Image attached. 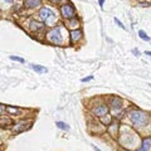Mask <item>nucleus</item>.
<instances>
[{
  "label": "nucleus",
  "mask_w": 151,
  "mask_h": 151,
  "mask_svg": "<svg viewBox=\"0 0 151 151\" xmlns=\"http://www.w3.org/2000/svg\"><path fill=\"white\" fill-rule=\"evenodd\" d=\"M150 147H151V139H145L141 147L137 151H150Z\"/></svg>",
  "instance_id": "10"
},
{
  "label": "nucleus",
  "mask_w": 151,
  "mask_h": 151,
  "mask_svg": "<svg viewBox=\"0 0 151 151\" xmlns=\"http://www.w3.org/2000/svg\"><path fill=\"white\" fill-rule=\"evenodd\" d=\"M69 37H70V43L74 44V43H77L79 39H82V32L79 29H73V30H70Z\"/></svg>",
  "instance_id": "7"
},
{
  "label": "nucleus",
  "mask_w": 151,
  "mask_h": 151,
  "mask_svg": "<svg viewBox=\"0 0 151 151\" xmlns=\"http://www.w3.org/2000/svg\"><path fill=\"white\" fill-rule=\"evenodd\" d=\"M39 15L45 22L47 25H53V23L55 22L54 13L52 12L50 9H48V8H42L40 10H39Z\"/></svg>",
  "instance_id": "4"
},
{
  "label": "nucleus",
  "mask_w": 151,
  "mask_h": 151,
  "mask_svg": "<svg viewBox=\"0 0 151 151\" xmlns=\"http://www.w3.org/2000/svg\"><path fill=\"white\" fill-rule=\"evenodd\" d=\"M6 112L9 113V115H12V116H18L19 113H20V110L19 108H17V107H12V106H8L6 108Z\"/></svg>",
  "instance_id": "14"
},
{
  "label": "nucleus",
  "mask_w": 151,
  "mask_h": 151,
  "mask_svg": "<svg viewBox=\"0 0 151 151\" xmlns=\"http://www.w3.org/2000/svg\"><path fill=\"white\" fill-rule=\"evenodd\" d=\"M110 107H111V110L113 111H120L121 110V107H122V101H121V98L120 97H116V96H113L110 98Z\"/></svg>",
  "instance_id": "5"
},
{
  "label": "nucleus",
  "mask_w": 151,
  "mask_h": 151,
  "mask_svg": "<svg viewBox=\"0 0 151 151\" xmlns=\"http://www.w3.org/2000/svg\"><path fill=\"white\" fill-rule=\"evenodd\" d=\"M92 112H93V115H96L97 117H102V116L107 115L108 107L106 105H100V106H97L96 108H93Z\"/></svg>",
  "instance_id": "6"
},
{
  "label": "nucleus",
  "mask_w": 151,
  "mask_h": 151,
  "mask_svg": "<svg viewBox=\"0 0 151 151\" xmlns=\"http://www.w3.org/2000/svg\"><path fill=\"white\" fill-rule=\"evenodd\" d=\"M92 78H93V76H89V77H87V78H83L82 82H88V81H91Z\"/></svg>",
  "instance_id": "21"
},
{
  "label": "nucleus",
  "mask_w": 151,
  "mask_h": 151,
  "mask_svg": "<svg viewBox=\"0 0 151 151\" xmlns=\"http://www.w3.org/2000/svg\"><path fill=\"white\" fill-rule=\"evenodd\" d=\"M10 59H12V60H17V62H20V63H24V62H25V60L23 59V58H19V57H14V55L10 57Z\"/></svg>",
  "instance_id": "18"
},
{
  "label": "nucleus",
  "mask_w": 151,
  "mask_h": 151,
  "mask_svg": "<svg viewBox=\"0 0 151 151\" xmlns=\"http://www.w3.org/2000/svg\"><path fill=\"white\" fill-rule=\"evenodd\" d=\"M48 1H50V3H53V4H60L63 1V0H48Z\"/></svg>",
  "instance_id": "20"
},
{
  "label": "nucleus",
  "mask_w": 151,
  "mask_h": 151,
  "mask_svg": "<svg viewBox=\"0 0 151 151\" xmlns=\"http://www.w3.org/2000/svg\"><path fill=\"white\" fill-rule=\"evenodd\" d=\"M92 146H93V150H94V151H101V150L98 149V147H96V146H94V145H92Z\"/></svg>",
  "instance_id": "23"
},
{
  "label": "nucleus",
  "mask_w": 151,
  "mask_h": 151,
  "mask_svg": "<svg viewBox=\"0 0 151 151\" xmlns=\"http://www.w3.org/2000/svg\"><path fill=\"white\" fill-rule=\"evenodd\" d=\"M55 126L58 127V129H60V130H65V131L69 130V126H68L67 124H64V122H60V121L55 122Z\"/></svg>",
  "instance_id": "16"
},
{
  "label": "nucleus",
  "mask_w": 151,
  "mask_h": 151,
  "mask_svg": "<svg viewBox=\"0 0 151 151\" xmlns=\"http://www.w3.org/2000/svg\"><path fill=\"white\" fill-rule=\"evenodd\" d=\"M129 119L132 122V125L137 129H141V127H145L146 124H147L149 116L147 113H145L144 111L141 110H132L129 113Z\"/></svg>",
  "instance_id": "1"
},
{
  "label": "nucleus",
  "mask_w": 151,
  "mask_h": 151,
  "mask_svg": "<svg viewBox=\"0 0 151 151\" xmlns=\"http://www.w3.org/2000/svg\"><path fill=\"white\" fill-rule=\"evenodd\" d=\"M30 68L33 70H35L37 73H47V72H48V69H47L45 67H43V65H39V64H30Z\"/></svg>",
  "instance_id": "12"
},
{
  "label": "nucleus",
  "mask_w": 151,
  "mask_h": 151,
  "mask_svg": "<svg viewBox=\"0 0 151 151\" xmlns=\"http://www.w3.org/2000/svg\"><path fill=\"white\" fill-rule=\"evenodd\" d=\"M101 119V122L103 125H106V126H110L111 124H112V117L110 116V115H105V116H102V117H100Z\"/></svg>",
  "instance_id": "15"
},
{
  "label": "nucleus",
  "mask_w": 151,
  "mask_h": 151,
  "mask_svg": "<svg viewBox=\"0 0 151 151\" xmlns=\"http://www.w3.org/2000/svg\"><path fill=\"white\" fill-rule=\"evenodd\" d=\"M5 1H6V3H12V1H13V0H5Z\"/></svg>",
  "instance_id": "25"
},
{
  "label": "nucleus",
  "mask_w": 151,
  "mask_h": 151,
  "mask_svg": "<svg viewBox=\"0 0 151 151\" xmlns=\"http://www.w3.org/2000/svg\"><path fill=\"white\" fill-rule=\"evenodd\" d=\"M44 28L43 23H39V22H32L30 23V29L33 32H38V30H42Z\"/></svg>",
  "instance_id": "11"
},
{
  "label": "nucleus",
  "mask_w": 151,
  "mask_h": 151,
  "mask_svg": "<svg viewBox=\"0 0 151 151\" xmlns=\"http://www.w3.org/2000/svg\"><path fill=\"white\" fill-rule=\"evenodd\" d=\"M115 23H116V24H117V25H119L120 28H122V29H125V25H124V24H122V23H121V20H120V19H117V18H115Z\"/></svg>",
  "instance_id": "19"
},
{
  "label": "nucleus",
  "mask_w": 151,
  "mask_h": 151,
  "mask_svg": "<svg viewBox=\"0 0 151 151\" xmlns=\"http://www.w3.org/2000/svg\"><path fill=\"white\" fill-rule=\"evenodd\" d=\"M59 10H60V15H62L65 20H70V19L76 18V9L73 8V5L70 3L62 4Z\"/></svg>",
  "instance_id": "2"
},
{
  "label": "nucleus",
  "mask_w": 151,
  "mask_h": 151,
  "mask_svg": "<svg viewBox=\"0 0 151 151\" xmlns=\"http://www.w3.org/2000/svg\"><path fill=\"white\" fill-rule=\"evenodd\" d=\"M145 54H146V55H150V57H151V52H149V50H146V52H145Z\"/></svg>",
  "instance_id": "24"
},
{
  "label": "nucleus",
  "mask_w": 151,
  "mask_h": 151,
  "mask_svg": "<svg viewBox=\"0 0 151 151\" xmlns=\"http://www.w3.org/2000/svg\"><path fill=\"white\" fill-rule=\"evenodd\" d=\"M103 3H105V0H100V5H101V8H103Z\"/></svg>",
  "instance_id": "22"
},
{
  "label": "nucleus",
  "mask_w": 151,
  "mask_h": 151,
  "mask_svg": "<svg viewBox=\"0 0 151 151\" xmlns=\"http://www.w3.org/2000/svg\"><path fill=\"white\" fill-rule=\"evenodd\" d=\"M28 129V124H25V122H20V124H18L14 126V132H22V131H24Z\"/></svg>",
  "instance_id": "13"
},
{
  "label": "nucleus",
  "mask_w": 151,
  "mask_h": 151,
  "mask_svg": "<svg viewBox=\"0 0 151 151\" xmlns=\"http://www.w3.org/2000/svg\"><path fill=\"white\" fill-rule=\"evenodd\" d=\"M24 5L29 9H34L40 5V0H24Z\"/></svg>",
  "instance_id": "9"
},
{
  "label": "nucleus",
  "mask_w": 151,
  "mask_h": 151,
  "mask_svg": "<svg viewBox=\"0 0 151 151\" xmlns=\"http://www.w3.org/2000/svg\"><path fill=\"white\" fill-rule=\"evenodd\" d=\"M117 131H119V124H117V122H112V124L108 126V134H110L112 137H117Z\"/></svg>",
  "instance_id": "8"
},
{
  "label": "nucleus",
  "mask_w": 151,
  "mask_h": 151,
  "mask_svg": "<svg viewBox=\"0 0 151 151\" xmlns=\"http://www.w3.org/2000/svg\"><path fill=\"white\" fill-rule=\"evenodd\" d=\"M139 37H140L142 40H146V42H149V40H150V37L146 34L144 30H140V32H139Z\"/></svg>",
  "instance_id": "17"
},
{
  "label": "nucleus",
  "mask_w": 151,
  "mask_h": 151,
  "mask_svg": "<svg viewBox=\"0 0 151 151\" xmlns=\"http://www.w3.org/2000/svg\"><path fill=\"white\" fill-rule=\"evenodd\" d=\"M47 40L52 44H62L63 42V38L60 35V29L59 28H53L50 29L48 33H47Z\"/></svg>",
  "instance_id": "3"
}]
</instances>
